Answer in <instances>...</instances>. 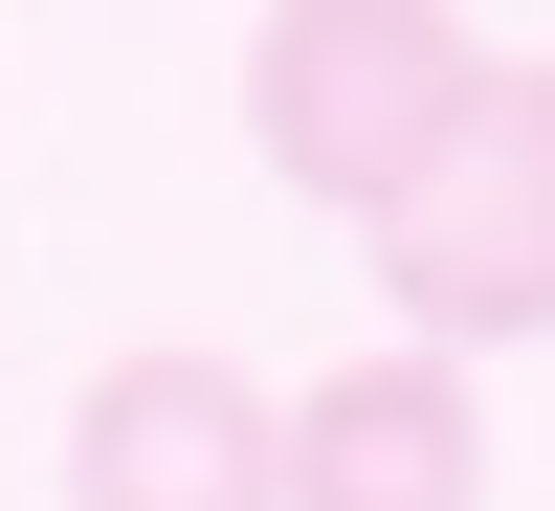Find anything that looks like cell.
Returning a JSON list of instances; mask_svg holds the SVG:
<instances>
[{"label": "cell", "instance_id": "1", "mask_svg": "<svg viewBox=\"0 0 555 511\" xmlns=\"http://www.w3.org/2000/svg\"><path fill=\"white\" fill-rule=\"evenodd\" d=\"M467 89H489V44L444 23V0H267V44H245V156L378 245V222L423 201V156L467 133Z\"/></svg>", "mask_w": 555, "mask_h": 511}, {"label": "cell", "instance_id": "2", "mask_svg": "<svg viewBox=\"0 0 555 511\" xmlns=\"http://www.w3.org/2000/svg\"><path fill=\"white\" fill-rule=\"evenodd\" d=\"M378 311H400V356H512V334H555V67L489 44L467 133H444L423 201L378 222Z\"/></svg>", "mask_w": 555, "mask_h": 511}, {"label": "cell", "instance_id": "3", "mask_svg": "<svg viewBox=\"0 0 555 511\" xmlns=\"http://www.w3.org/2000/svg\"><path fill=\"white\" fill-rule=\"evenodd\" d=\"M67 511H289V400L201 334H133L89 356L67 400Z\"/></svg>", "mask_w": 555, "mask_h": 511}, {"label": "cell", "instance_id": "4", "mask_svg": "<svg viewBox=\"0 0 555 511\" xmlns=\"http://www.w3.org/2000/svg\"><path fill=\"white\" fill-rule=\"evenodd\" d=\"M289 511H489V400L467 356H334L289 379Z\"/></svg>", "mask_w": 555, "mask_h": 511}]
</instances>
